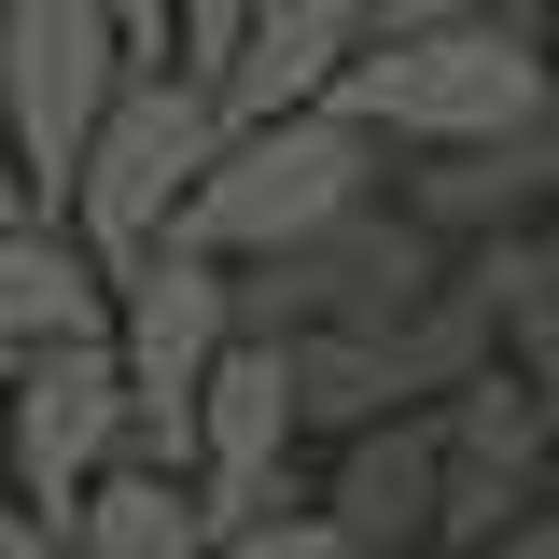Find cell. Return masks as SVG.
<instances>
[{
    "label": "cell",
    "instance_id": "obj_2",
    "mask_svg": "<svg viewBox=\"0 0 559 559\" xmlns=\"http://www.w3.org/2000/svg\"><path fill=\"white\" fill-rule=\"evenodd\" d=\"M336 112H364L392 154L503 140V127H532V112H559V28H546V0L532 14H476V28H378L349 57Z\"/></svg>",
    "mask_w": 559,
    "mask_h": 559
},
{
    "label": "cell",
    "instance_id": "obj_18",
    "mask_svg": "<svg viewBox=\"0 0 559 559\" xmlns=\"http://www.w3.org/2000/svg\"><path fill=\"white\" fill-rule=\"evenodd\" d=\"M0 559H84V546H70L43 503H0Z\"/></svg>",
    "mask_w": 559,
    "mask_h": 559
},
{
    "label": "cell",
    "instance_id": "obj_22",
    "mask_svg": "<svg viewBox=\"0 0 559 559\" xmlns=\"http://www.w3.org/2000/svg\"><path fill=\"white\" fill-rule=\"evenodd\" d=\"M0 419H14V364H0Z\"/></svg>",
    "mask_w": 559,
    "mask_h": 559
},
{
    "label": "cell",
    "instance_id": "obj_19",
    "mask_svg": "<svg viewBox=\"0 0 559 559\" xmlns=\"http://www.w3.org/2000/svg\"><path fill=\"white\" fill-rule=\"evenodd\" d=\"M112 28H127L154 70H182V28H168V0H112Z\"/></svg>",
    "mask_w": 559,
    "mask_h": 559
},
{
    "label": "cell",
    "instance_id": "obj_23",
    "mask_svg": "<svg viewBox=\"0 0 559 559\" xmlns=\"http://www.w3.org/2000/svg\"><path fill=\"white\" fill-rule=\"evenodd\" d=\"M546 238H559V224H546Z\"/></svg>",
    "mask_w": 559,
    "mask_h": 559
},
{
    "label": "cell",
    "instance_id": "obj_21",
    "mask_svg": "<svg viewBox=\"0 0 559 559\" xmlns=\"http://www.w3.org/2000/svg\"><path fill=\"white\" fill-rule=\"evenodd\" d=\"M28 210H43V197H28V168H14V140H0V224H28Z\"/></svg>",
    "mask_w": 559,
    "mask_h": 559
},
{
    "label": "cell",
    "instance_id": "obj_7",
    "mask_svg": "<svg viewBox=\"0 0 559 559\" xmlns=\"http://www.w3.org/2000/svg\"><path fill=\"white\" fill-rule=\"evenodd\" d=\"M0 462H14V503L43 518H84L98 489L140 462V392H127V349L112 336H57L14 364V419H0Z\"/></svg>",
    "mask_w": 559,
    "mask_h": 559
},
{
    "label": "cell",
    "instance_id": "obj_20",
    "mask_svg": "<svg viewBox=\"0 0 559 559\" xmlns=\"http://www.w3.org/2000/svg\"><path fill=\"white\" fill-rule=\"evenodd\" d=\"M476 559H559V503H532V518H518V532H489Z\"/></svg>",
    "mask_w": 559,
    "mask_h": 559
},
{
    "label": "cell",
    "instance_id": "obj_10",
    "mask_svg": "<svg viewBox=\"0 0 559 559\" xmlns=\"http://www.w3.org/2000/svg\"><path fill=\"white\" fill-rule=\"evenodd\" d=\"M392 197L462 252V238H532V224H559V112H532V127H503V140H462V154H406L392 168Z\"/></svg>",
    "mask_w": 559,
    "mask_h": 559
},
{
    "label": "cell",
    "instance_id": "obj_11",
    "mask_svg": "<svg viewBox=\"0 0 559 559\" xmlns=\"http://www.w3.org/2000/svg\"><path fill=\"white\" fill-rule=\"evenodd\" d=\"M322 518H336L349 559H419L448 532V419H378V433H349L336 448V489H322Z\"/></svg>",
    "mask_w": 559,
    "mask_h": 559
},
{
    "label": "cell",
    "instance_id": "obj_17",
    "mask_svg": "<svg viewBox=\"0 0 559 559\" xmlns=\"http://www.w3.org/2000/svg\"><path fill=\"white\" fill-rule=\"evenodd\" d=\"M476 14H532V0H378V28H476Z\"/></svg>",
    "mask_w": 559,
    "mask_h": 559
},
{
    "label": "cell",
    "instance_id": "obj_9",
    "mask_svg": "<svg viewBox=\"0 0 559 559\" xmlns=\"http://www.w3.org/2000/svg\"><path fill=\"white\" fill-rule=\"evenodd\" d=\"M448 532L433 546L476 559L489 532H518L532 503H559V392L546 378H518V364H489L476 392H448Z\"/></svg>",
    "mask_w": 559,
    "mask_h": 559
},
{
    "label": "cell",
    "instance_id": "obj_3",
    "mask_svg": "<svg viewBox=\"0 0 559 559\" xmlns=\"http://www.w3.org/2000/svg\"><path fill=\"white\" fill-rule=\"evenodd\" d=\"M224 84H197V70H140L127 98H112V127H98V154H84V182H70V238L98 252V280H140L168 238H182V210H197L210 154H224Z\"/></svg>",
    "mask_w": 559,
    "mask_h": 559
},
{
    "label": "cell",
    "instance_id": "obj_4",
    "mask_svg": "<svg viewBox=\"0 0 559 559\" xmlns=\"http://www.w3.org/2000/svg\"><path fill=\"white\" fill-rule=\"evenodd\" d=\"M448 280H462L448 238H433L406 197H378V210H349V224H322V238L266 252V266H238V322L280 336V349H308V336H392V322H419Z\"/></svg>",
    "mask_w": 559,
    "mask_h": 559
},
{
    "label": "cell",
    "instance_id": "obj_8",
    "mask_svg": "<svg viewBox=\"0 0 559 559\" xmlns=\"http://www.w3.org/2000/svg\"><path fill=\"white\" fill-rule=\"evenodd\" d=\"M294 448H308V392H294V349L280 336H238L224 378L197 406V503H210V546L252 532V518H294Z\"/></svg>",
    "mask_w": 559,
    "mask_h": 559
},
{
    "label": "cell",
    "instance_id": "obj_14",
    "mask_svg": "<svg viewBox=\"0 0 559 559\" xmlns=\"http://www.w3.org/2000/svg\"><path fill=\"white\" fill-rule=\"evenodd\" d=\"M70 546H84V559H210V503H197V476L127 462V476L70 518Z\"/></svg>",
    "mask_w": 559,
    "mask_h": 559
},
{
    "label": "cell",
    "instance_id": "obj_5",
    "mask_svg": "<svg viewBox=\"0 0 559 559\" xmlns=\"http://www.w3.org/2000/svg\"><path fill=\"white\" fill-rule=\"evenodd\" d=\"M140 70L154 57L112 28V0H0V140H14L43 210H70V182H84V154Z\"/></svg>",
    "mask_w": 559,
    "mask_h": 559
},
{
    "label": "cell",
    "instance_id": "obj_16",
    "mask_svg": "<svg viewBox=\"0 0 559 559\" xmlns=\"http://www.w3.org/2000/svg\"><path fill=\"white\" fill-rule=\"evenodd\" d=\"M210 559H349V546H336V518H322V503H294V518H252V532H224Z\"/></svg>",
    "mask_w": 559,
    "mask_h": 559
},
{
    "label": "cell",
    "instance_id": "obj_13",
    "mask_svg": "<svg viewBox=\"0 0 559 559\" xmlns=\"http://www.w3.org/2000/svg\"><path fill=\"white\" fill-rule=\"evenodd\" d=\"M57 336H112V280L57 210H28V224H0V364H28Z\"/></svg>",
    "mask_w": 559,
    "mask_h": 559
},
{
    "label": "cell",
    "instance_id": "obj_6",
    "mask_svg": "<svg viewBox=\"0 0 559 559\" xmlns=\"http://www.w3.org/2000/svg\"><path fill=\"white\" fill-rule=\"evenodd\" d=\"M238 336H252L238 322V266H210V252H154L140 280H112V349H127L140 462L154 476H197V406H210Z\"/></svg>",
    "mask_w": 559,
    "mask_h": 559
},
{
    "label": "cell",
    "instance_id": "obj_1",
    "mask_svg": "<svg viewBox=\"0 0 559 559\" xmlns=\"http://www.w3.org/2000/svg\"><path fill=\"white\" fill-rule=\"evenodd\" d=\"M378 197H392V140L364 127V112H336V98L252 112V127H224V154H210V182H197V210H182L168 252L266 266V252H294V238H322V224H349V210H378Z\"/></svg>",
    "mask_w": 559,
    "mask_h": 559
},
{
    "label": "cell",
    "instance_id": "obj_15",
    "mask_svg": "<svg viewBox=\"0 0 559 559\" xmlns=\"http://www.w3.org/2000/svg\"><path fill=\"white\" fill-rule=\"evenodd\" d=\"M168 28H182V70H197V84H224V70H238V43H252V0H168Z\"/></svg>",
    "mask_w": 559,
    "mask_h": 559
},
{
    "label": "cell",
    "instance_id": "obj_12",
    "mask_svg": "<svg viewBox=\"0 0 559 559\" xmlns=\"http://www.w3.org/2000/svg\"><path fill=\"white\" fill-rule=\"evenodd\" d=\"M378 43V0H252V43L224 70V112L252 127V112H308V98H336L349 57Z\"/></svg>",
    "mask_w": 559,
    "mask_h": 559
}]
</instances>
